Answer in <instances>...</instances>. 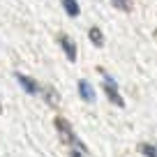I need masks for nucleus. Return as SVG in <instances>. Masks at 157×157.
<instances>
[{
  "label": "nucleus",
  "mask_w": 157,
  "mask_h": 157,
  "mask_svg": "<svg viewBox=\"0 0 157 157\" xmlns=\"http://www.w3.org/2000/svg\"><path fill=\"white\" fill-rule=\"evenodd\" d=\"M16 81H19V83L23 86V90H25V93H30V95H37L39 90H42V88H39V83H37V81L28 78L25 74H16Z\"/></svg>",
  "instance_id": "nucleus-4"
},
{
  "label": "nucleus",
  "mask_w": 157,
  "mask_h": 157,
  "mask_svg": "<svg viewBox=\"0 0 157 157\" xmlns=\"http://www.w3.org/2000/svg\"><path fill=\"white\" fill-rule=\"evenodd\" d=\"M78 95H81L83 102H95V90H93V86H90L86 78L78 81Z\"/></svg>",
  "instance_id": "nucleus-5"
},
{
  "label": "nucleus",
  "mask_w": 157,
  "mask_h": 157,
  "mask_svg": "<svg viewBox=\"0 0 157 157\" xmlns=\"http://www.w3.org/2000/svg\"><path fill=\"white\" fill-rule=\"evenodd\" d=\"M60 2H63V7H65V12H67L69 16H78V2L76 0H60Z\"/></svg>",
  "instance_id": "nucleus-6"
},
{
  "label": "nucleus",
  "mask_w": 157,
  "mask_h": 157,
  "mask_svg": "<svg viewBox=\"0 0 157 157\" xmlns=\"http://www.w3.org/2000/svg\"><path fill=\"white\" fill-rule=\"evenodd\" d=\"M56 127H58V132H60V136L65 139V141L69 143L72 148H76V150H81V152H88L86 150V146L81 141H78V136L74 134V129H72V125L65 120V118H56Z\"/></svg>",
  "instance_id": "nucleus-1"
},
{
  "label": "nucleus",
  "mask_w": 157,
  "mask_h": 157,
  "mask_svg": "<svg viewBox=\"0 0 157 157\" xmlns=\"http://www.w3.org/2000/svg\"><path fill=\"white\" fill-rule=\"evenodd\" d=\"M102 74H104V93H106V97L111 99L116 106H125L123 97L118 95V86H116V81H113V76H109L106 72H102Z\"/></svg>",
  "instance_id": "nucleus-2"
},
{
  "label": "nucleus",
  "mask_w": 157,
  "mask_h": 157,
  "mask_svg": "<svg viewBox=\"0 0 157 157\" xmlns=\"http://www.w3.org/2000/svg\"><path fill=\"white\" fill-rule=\"evenodd\" d=\"M58 42H60V46H63L65 56H67V58L74 63V60H76V44H74V42L67 37V35H60V37H58Z\"/></svg>",
  "instance_id": "nucleus-3"
},
{
  "label": "nucleus",
  "mask_w": 157,
  "mask_h": 157,
  "mask_svg": "<svg viewBox=\"0 0 157 157\" xmlns=\"http://www.w3.org/2000/svg\"><path fill=\"white\" fill-rule=\"evenodd\" d=\"M72 157H83V152L76 150V148H72Z\"/></svg>",
  "instance_id": "nucleus-10"
},
{
  "label": "nucleus",
  "mask_w": 157,
  "mask_h": 157,
  "mask_svg": "<svg viewBox=\"0 0 157 157\" xmlns=\"http://www.w3.org/2000/svg\"><path fill=\"white\" fill-rule=\"evenodd\" d=\"M90 39H93V44L95 46H102L104 44V35L99 28H90Z\"/></svg>",
  "instance_id": "nucleus-7"
},
{
  "label": "nucleus",
  "mask_w": 157,
  "mask_h": 157,
  "mask_svg": "<svg viewBox=\"0 0 157 157\" xmlns=\"http://www.w3.org/2000/svg\"><path fill=\"white\" fill-rule=\"evenodd\" d=\"M111 2L118 7V10H123V12H129V10H132V0H111Z\"/></svg>",
  "instance_id": "nucleus-9"
},
{
  "label": "nucleus",
  "mask_w": 157,
  "mask_h": 157,
  "mask_svg": "<svg viewBox=\"0 0 157 157\" xmlns=\"http://www.w3.org/2000/svg\"><path fill=\"white\" fill-rule=\"evenodd\" d=\"M141 152L146 157H157V148L150 146V143H141Z\"/></svg>",
  "instance_id": "nucleus-8"
}]
</instances>
